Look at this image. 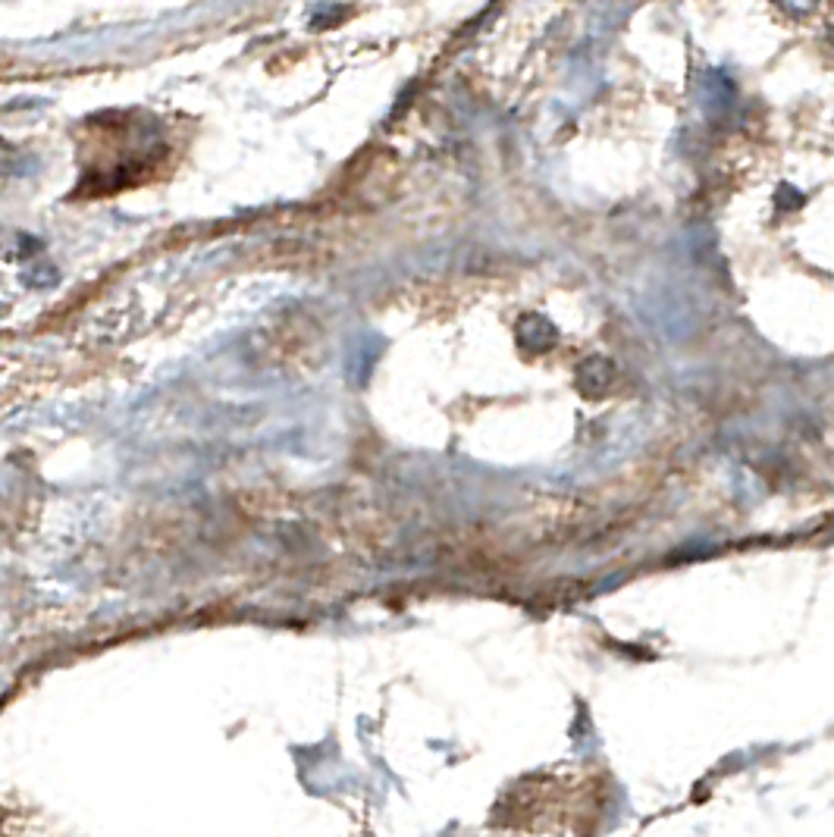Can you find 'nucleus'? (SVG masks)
I'll use <instances>...</instances> for the list:
<instances>
[{
    "instance_id": "f257e3e1",
    "label": "nucleus",
    "mask_w": 834,
    "mask_h": 837,
    "mask_svg": "<svg viewBox=\"0 0 834 837\" xmlns=\"http://www.w3.org/2000/svg\"><path fill=\"white\" fill-rule=\"evenodd\" d=\"M555 339H559V333L543 314H524L518 320V343L530 351H546L555 346Z\"/></svg>"
},
{
    "instance_id": "f03ea898",
    "label": "nucleus",
    "mask_w": 834,
    "mask_h": 837,
    "mask_svg": "<svg viewBox=\"0 0 834 837\" xmlns=\"http://www.w3.org/2000/svg\"><path fill=\"white\" fill-rule=\"evenodd\" d=\"M54 283H57V267L47 264V261H39V264L22 270V286L47 289L54 286Z\"/></svg>"
},
{
    "instance_id": "7ed1b4c3",
    "label": "nucleus",
    "mask_w": 834,
    "mask_h": 837,
    "mask_svg": "<svg viewBox=\"0 0 834 837\" xmlns=\"http://www.w3.org/2000/svg\"><path fill=\"white\" fill-rule=\"evenodd\" d=\"M791 20H806V17H813L815 7H819V0H775Z\"/></svg>"
},
{
    "instance_id": "20e7f679",
    "label": "nucleus",
    "mask_w": 834,
    "mask_h": 837,
    "mask_svg": "<svg viewBox=\"0 0 834 837\" xmlns=\"http://www.w3.org/2000/svg\"><path fill=\"white\" fill-rule=\"evenodd\" d=\"M17 164H20L17 151H13L7 142H0V180L13 176V173H17Z\"/></svg>"
}]
</instances>
